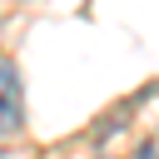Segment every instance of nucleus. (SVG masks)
I'll return each mask as SVG.
<instances>
[{"label": "nucleus", "mask_w": 159, "mask_h": 159, "mask_svg": "<svg viewBox=\"0 0 159 159\" xmlns=\"http://www.w3.org/2000/svg\"><path fill=\"white\" fill-rule=\"evenodd\" d=\"M25 124V89H20V70L15 60L0 55V139H10Z\"/></svg>", "instance_id": "1"}, {"label": "nucleus", "mask_w": 159, "mask_h": 159, "mask_svg": "<svg viewBox=\"0 0 159 159\" xmlns=\"http://www.w3.org/2000/svg\"><path fill=\"white\" fill-rule=\"evenodd\" d=\"M134 159H159V149H154V144H149V139H144V144H139V154H134Z\"/></svg>", "instance_id": "2"}]
</instances>
